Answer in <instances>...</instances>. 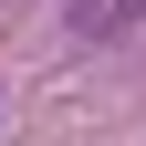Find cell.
Listing matches in <instances>:
<instances>
[{
    "instance_id": "obj_1",
    "label": "cell",
    "mask_w": 146,
    "mask_h": 146,
    "mask_svg": "<svg viewBox=\"0 0 146 146\" xmlns=\"http://www.w3.org/2000/svg\"><path fill=\"white\" fill-rule=\"evenodd\" d=\"M146 21V0H73V31L84 42H115V31H136Z\"/></svg>"
}]
</instances>
